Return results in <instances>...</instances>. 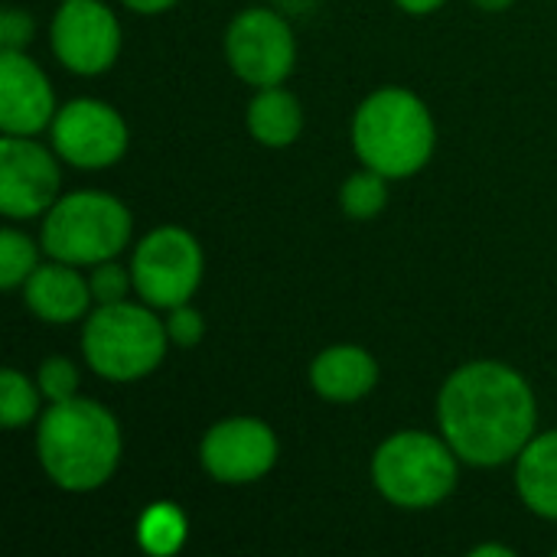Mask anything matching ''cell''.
Masks as SVG:
<instances>
[{
  "label": "cell",
  "mask_w": 557,
  "mask_h": 557,
  "mask_svg": "<svg viewBox=\"0 0 557 557\" xmlns=\"http://www.w3.org/2000/svg\"><path fill=\"white\" fill-rule=\"evenodd\" d=\"M539 405L522 372L480 359L454 369L437 395V428L470 467H503L535 437Z\"/></svg>",
  "instance_id": "obj_1"
},
{
  "label": "cell",
  "mask_w": 557,
  "mask_h": 557,
  "mask_svg": "<svg viewBox=\"0 0 557 557\" xmlns=\"http://www.w3.org/2000/svg\"><path fill=\"white\" fill-rule=\"evenodd\" d=\"M49 131L55 157L78 170H104L117 163L131 144V131L117 108L98 98L69 101L55 111Z\"/></svg>",
  "instance_id": "obj_9"
},
{
  "label": "cell",
  "mask_w": 557,
  "mask_h": 557,
  "mask_svg": "<svg viewBox=\"0 0 557 557\" xmlns=\"http://www.w3.org/2000/svg\"><path fill=\"white\" fill-rule=\"evenodd\" d=\"M277 454V434L258 418H225L199 441V463L222 486H248L264 480L274 470Z\"/></svg>",
  "instance_id": "obj_10"
},
{
  "label": "cell",
  "mask_w": 557,
  "mask_h": 557,
  "mask_svg": "<svg viewBox=\"0 0 557 557\" xmlns=\"http://www.w3.org/2000/svg\"><path fill=\"white\" fill-rule=\"evenodd\" d=\"M516 493L535 516L557 522V431L535 434L516 457Z\"/></svg>",
  "instance_id": "obj_16"
},
{
  "label": "cell",
  "mask_w": 557,
  "mask_h": 557,
  "mask_svg": "<svg viewBox=\"0 0 557 557\" xmlns=\"http://www.w3.org/2000/svg\"><path fill=\"white\" fill-rule=\"evenodd\" d=\"M39 385H33L23 372L3 369L0 372V424L7 431H16L29 424L39 414Z\"/></svg>",
  "instance_id": "obj_20"
},
{
  "label": "cell",
  "mask_w": 557,
  "mask_h": 557,
  "mask_svg": "<svg viewBox=\"0 0 557 557\" xmlns=\"http://www.w3.org/2000/svg\"><path fill=\"white\" fill-rule=\"evenodd\" d=\"M88 287H91L95 304H121V300H127V290L134 287V277H131L127 268L114 264V258H111V261H101V264L91 268Z\"/></svg>",
  "instance_id": "obj_23"
},
{
  "label": "cell",
  "mask_w": 557,
  "mask_h": 557,
  "mask_svg": "<svg viewBox=\"0 0 557 557\" xmlns=\"http://www.w3.org/2000/svg\"><path fill=\"white\" fill-rule=\"evenodd\" d=\"M163 323H166L170 343L180 346V349H193V346H199L202 336H206V320H202V313H199L196 307H189V304L173 307L170 317H166Z\"/></svg>",
  "instance_id": "obj_24"
},
{
  "label": "cell",
  "mask_w": 557,
  "mask_h": 557,
  "mask_svg": "<svg viewBox=\"0 0 557 557\" xmlns=\"http://www.w3.org/2000/svg\"><path fill=\"white\" fill-rule=\"evenodd\" d=\"M470 555L473 557H516V552H512V548H506V545H493V542H490V545H480V548H473Z\"/></svg>",
  "instance_id": "obj_28"
},
{
  "label": "cell",
  "mask_w": 557,
  "mask_h": 557,
  "mask_svg": "<svg viewBox=\"0 0 557 557\" xmlns=\"http://www.w3.org/2000/svg\"><path fill=\"white\" fill-rule=\"evenodd\" d=\"M166 323L157 320L150 304H98L85 320L82 352L95 375L104 382H140L166 359Z\"/></svg>",
  "instance_id": "obj_4"
},
{
  "label": "cell",
  "mask_w": 557,
  "mask_h": 557,
  "mask_svg": "<svg viewBox=\"0 0 557 557\" xmlns=\"http://www.w3.org/2000/svg\"><path fill=\"white\" fill-rule=\"evenodd\" d=\"M39 248L26 232L3 228L0 232V287L16 290L26 284V277L39 268Z\"/></svg>",
  "instance_id": "obj_21"
},
{
  "label": "cell",
  "mask_w": 557,
  "mask_h": 557,
  "mask_svg": "<svg viewBox=\"0 0 557 557\" xmlns=\"http://www.w3.org/2000/svg\"><path fill=\"white\" fill-rule=\"evenodd\" d=\"M55 117V95L46 72L26 49L0 52V127L3 134L33 137Z\"/></svg>",
  "instance_id": "obj_13"
},
{
  "label": "cell",
  "mask_w": 557,
  "mask_h": 557,
  "mask_svg": "<svg viewBox=\"0 0 557 557\" xmlns=\"http://www.w3.org/2000/svg\"><path fill=\"white\" fill-rule=\"evenodd\" d=\"M91 300L95 297H91L88 277H82L75 264L55 261V258H49V264H39L23 284V304L29 307V313L55 326L82 320Z\"/></svg>",
  "instance_id": "obj_14"
},
{
  "label": "cell",
  "mask_w": 557,
  "mask_h": 557,
  "mask_svg": "<svg viewBox=\"0 0 557 557\" xmlns=\"http://www.w3.org/2000/svg\"><path fill=\"white\" fill-rule=\"evenodd\" d=\"M202 268L206 258L196 235L180 225H160L134 248V294L153 310H173L189 304V297L199 290Z\"/></svg>",
  "instance_id": "obj_7"
},
{
  "label": "cell",
  "mask_w": 557,
  "mask_h": 557,
  "mask_svg": "<svg viewBox=\"0 0 557 557\" xmlns=\"http://www.w3.org/2000/svg\"><path fill=\"white\" fill-rule=\"evenodd\" d=\"M134 219L131 209L98 189H78L69 196H59L52 209L42 215L39 245L49 258L75 264V268H95L101 261L117 258L131 245Z\"/></svg>",
  "instance_id": "obj_5"
},
{
  "label": "cell",
  "mask_w": 557,
  "mask_h": 557,
  "mask_svg": "<svg viewBox=\"0 0 557 557\" xmlns=\"http://www.w3.org/2000/svg\"><path fill=\"white\" fill-rule=\"evenodd\" d=\"M248 134L261 144V147H290L300 131H304V108L300 101L281 88V85H271V88H258L251 104H248Z\"/></svg>",
  "instance_id": "obj_17"
},
{
  "label": "cell",
  "mask_w": 557,
  "mask_h": 557,
  "mask_svg": "<svg viewBox=\"0 0 557 557\" xmlns=\"http://www.w3.org/2000/svg\"><path fill=\"white\" fill-rule=\"evenodd\" d=\"M405 13H414V16H424V13H434L444 7V0H395Z\"/></svg>",
  "instance_id": "obj_27"
},
{
  "label": "cell",
  "mask_w": 557,
  "mask_h": 557,
  "mask_svg": "<svg viewBox=\"0 0 557 557\" xmlns=\"http://www.w3.org/2000/svg\"><path fill=\"white\" fill-rule=\"evenodd\" d=\"M36 457L52 486L65 493L101 490L121 463V428L91 398L49 401L36 428Z\"/></svg>",
  "instance_id": "obj_2"
},
{
  "label": "cell",
  "mask_w": 557,
  "mask_h": 557,
  "mask_svg": "<svg viewBox=\"0 0 557 557\" xmlns=\"http://www.w3.org/2000/svg\"><path fill=\"white\" fill-rule=\"evenodd\" d=\"M33 39V20L20 7H7L0 16V42L3 49H26Z\"/></svg>",
  "instance_id": "obj_25"
},
{
  "label": "cell",
  "mask_w": 557,
  "mask_h": 557,
  "mask_svg": "<svg viewBox=\"0 0 557 557\" xmlns=\"http://www.w3.org/2000/svg\"><path fill=\"white\" fill-rule=\"evenodd\" d=\"M339 206L356 222H369V219L382 215L388 206V176H382L372 166L356 170L339 189Z\"/></svg>",
  "instance_id": "obj_19"
},
{
  "label": "cell",
  "mask_w": 557,
  "mask_h": 557,
  "mask_svg": "<svg viewBox=\"0 0 557 557\" xmlns=\"http://www.w3.org/2000/svg\"><path fill=\"white\" fill-rule=\"evenodd\" d=\"M460 480V457L444 434L398 431L379 444L372 457V483L379 496L398 509H434Z\"/></svg>",
  "instance_id": "obj_6"
},
{
  "label": "cell",
  "mask_w": 557,
  "mask_h": 557,
  "mask_svg": "<svg viewBox=\"0 0 557 557\" xmlns=\"http://www.w3.org/2000/svg\"><path fill=\"white\" fill-rule=\"evenodd\" d=\"M437 147V124L428 104L398 85L375 88L352 117V150L362 166L388 180H408L428 166Z\"/></svg>",
  "instance_id": "obj_3"
},
{
  "label": "cell",
  "mask_w": 557,
  "mask_h": 557,
  "mask_svg": "<svg viewBox=\"0 0 557 557\" xmlns=\"http://www.w3.org/2000/svg\"><path fill=\"white\" fill-rule=\"evenodd\" d=\"M36 385L42 392L46 401H65V398H75L78 395V369L62 359V356H52L39 366L36 372Z\"/></svg>",
  "instance_id": "obj_22"
},
{
  "label": "cell",
  "mask_w": 557,
  "mask_h": 557,
  "mask_svg": "<svg viewBox=\"0 0 557 557\" xmlns=\"http://www.w3.org/2000/svg\"><path fill=\"white\" fill-rule=\"evenodd\" d=\"M49 42L69 72L91 78L117 62L121 23L101 0H62L52 16Z\"/></svg>",
  "instance_id": "obj_11"
},
{
  "label": "cell",
  "mask_w": 557,
  "mask_h": 557,
  "mask_svg": "<svg viewBox=\"0 0 557 557\" xmlns=\"http://www.w3.org/2000/svg\"><path fill=\"white\" fill-rule=\"evenodd\" d=\"M228 69L251 88L284 85L297 62V39L290 23L264 7L242 10L225 29Z\"/></svg>",
  "instance_id": "obj_8"
},
{
  "label": "cell",
  "mask_w": 557,
  "mask_h": 557,
  "mask_svg": "<svg viewBox=\"0 0 557 557\" xmlns=\"http://www.w3.org/2000/svg\"><path fill=\"white\" fill-rule=\"evenodd\" d=\"M186 516L173 503H153L137 519V542L147 555L170 557L186 545Z\"/></svg>",
  "instance_id": "obj_18"
},
{
  "label": "cell",
  "mask_w": 557,
  "mask_h": 557,
  "mask_svg": "<svg viewBox=\"0 0 557 557\" xmlns=\"http://www.w3.org/2000/svg\"><path fill=\"white\" fill-rule=\"evenodd\" d=\"M127 10H134V13H140V16H153V13H163V10H170L173 3H180V0H121Z\"/></svg>",
  "instance_id": "obj_26"
},
{
  "label": "cell",
  "mask_w": 557,
  "mask_h": 557,
  "mask_svg": "<svg viewBox=\"0 0 557 557\" xmlns=\"http://www.w3.org/2000/svg\"><path fill=\"white\" fill-rule=\"evenodd\" d=\"M59 163L33 137L3 134L0 140V212L7 219H36L59 199Z\"/></svg>",
  "instance_id": "obj_12"
},
{
  "label": "cell",
  "mask_w": 557,
  "mask_h": 557,
  "mask_svg": "<svg viewBox=\"0 0 557 557\" xmlns=\"http://www.w3.org/2000/svg\"><path fill=\"white\" fill-rule=\"evenodd\" d=\"M310 385L330 405H356L379 385V362L356 343H336L310 362Z\"/></svg>",
  "instance_id": "obj_15"
},
{
  "label": "cell",
  "mask_w": 557,
  "mask_h": 557,
  "mask_svg": "<svg viewBox=\"0 0 557 557\" xmlns=\"http://www.w3.org/2000/svg\"><path fill=\"white\" fill-rule=\"evenodd\" d=\"M480 10H486V13H499V10H509L516 0H473Z\"/></svg>",
  "instance_id": "obj_29"
}]
</instances>
